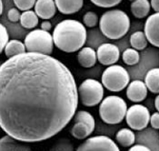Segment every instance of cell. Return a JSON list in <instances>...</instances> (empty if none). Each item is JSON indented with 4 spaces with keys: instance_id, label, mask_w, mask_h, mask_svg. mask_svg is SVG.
<instances>
[{
    "instance_id": "obj_13",
    "label": "cell",
    "mask_w": 159,
    "mask_h": 151,
    "mask_svg": "<svg viewBox=\"0 0 159 151\" xmlns=\"http://www.w3.org/2000/svg\"><path fill=\"white\" fill-rule=\"evenodd\" d=\"M57 5L55 0H37L35 11L37 15L45 20L52 18L57 12Z\"/></svg>"
},
{
    "instance_id": "obj_25",
    "label": "cell",
    "mask_w": 159,
    "mask_h": 151,
    "mask_svg": "<svg viewBox=\"0 0 159 151\" xmlns=\"http://www.w3.org/2000/svg\"><path fill=\"white\" fill-rule=\"evenodd\" d=\"M123 62L127 64V65H135L139 63V59H140V55L138 53V50H136L135 48H127L124 51L122 54Z\"/></svg>"
},
{
    "instance_id": "obj_21",
    "label": "cell",
    "mask_w": 159,
    "mask_h": 151,
    "mask_svg": "<svg viewBox=\"0 0 159 151\" xmlns=\"http://www.w3.org/2000/svg\"><path fill=\"white\" fill-rule=\"evenodd\" d=\"M38 15L36 11L26 10L21 14L20 25L25 29H33L38 25Z\"/></svg>"
},
{
    "instance_id": "obj_8",
    "label": "cell",
    "mask_w": 159,
    "mask_h": 151,
    "mask_svg": "<svg viewBox=\"0 0 159 151\" xmlns=\"http://www.w3.org/2000/svg\"><path fill=\"white\" fill-rule=\"evenodd\" d=\"M150 112L146 106L135 104L127 109L125 121L128 127L134 130H143L150 122Z\"/></svg>"
},
{
    "instance_id": "obj_11",
    "label": "cell",
    "mask_w": 159,
    "mask_h": 151,
    "mask_svg": "<svg viewBox=\"0 0 159 151\" xmlns=\"http://www.w3.org/2000/svg\"><path fill=\"white\" fill-rule=\"evenodd\" d=\"M144 32L148 42L152 45L159 47V12L148 16L145 24Z\"/></svg>"
},
{
    "instance_id": "obj_1",
    "label": "cell",
    "mask_w": 159,
    "mask_h": 151,
    "mask_svg": "<svg viewBox=\"0 0 159 151\" xmlns=\"http://www.w3.org/2000/svg\"><path fill=\"white\" fill-rule=\"evenodd\" d=\"M71 71L40 52L8 58L0 67V126L23 142L47 140L66 126L78 106Z\"/></svg>"
},
{
    "instance_id": "obj_35",
    "label": "cell",
    "mask_w": 159,
    "mask_h": 151,
    "mask_svg": "<svg viewBox=\"0 0 159 151\" xmlns=\"http://www.w3.org/2000/svg\"><path fill=\"white\" fill-rule=\"evenodd\" d=\"M151 7L156 12H159V0H151Z\"/></svg>"
},
{
    "instance_id": "obj_22",
    "label": "cell",
    "mask_w": 159,
    "mask_h": 151,
    "mask_svg": "<svg viewBox=\"0 0 159 151\" xmlns=\"http://www.w3.org/2000/svg\"><path fill=\"white\" fill-rule=\"evenodd\" d=\"M71 135L76 139H85L86 137L91 135L93 131L91 128L83 121H76L75 122L74 126L70 130Z\"/></svg>"
},
{
    "instance_id": "obj_3",
    "label": "cell",
    "mask_w": 159,
    "mask_h": 151,
    "mask_svg": "<svg viewBox=\"0 0 159 151\" xmlns=\"http://www.w3.org/2000/svg\"><path fill=\"white\" fill-rule=\"evenodd\" d=\"M99 27L106 37L116 40L125 36L130 28V19L127 14L120 9L105 12L100 17Z\"/></svg>"
},
{
    "instance_id": "obj_15",
    "label": "cell",
    "mask_w": 159,
    "mask_h": 151,
    "mask_svg": "<svg viewBox=\"0 0 159 151\" xmlns=\"http://www.w3.org/2000/svg\"><path fill=\"white\" fill-rule=\"evenodd\" d=\"M58 11L64 15H72L78 12L84 4V0H55Z\"/></svg>"
},
{
    "instance_id": "obj_27",
    "label": "cell",
    "mask_w": 159,
    "mask_h": 151,
    "mask_svg": "<svg viewBox=\"0 0 159 151\" xmlns=\"http://www.w3.org/2000/svg\"><path fill=\"white\" fill-rule=\"evenodd\" d=\"M15 6L21 11L31 10L35 6L37 0H13Z\"/></svg>"
},
{
    "instance_id": "obj_38",
    "label": "cell",
    "mask_w": 159,
    "mask_h": 151,
    "mask_svg": "<svg viewBox=\"0 0 159 151\" xmlns=\"http://www.w3.org/2000/svg\"><path fill=\"white\" fill-rule=\"evenodd\" d=\"M128 1H132V2H133V1H135V0H128Z\"/></svg>"
},
{
    "instance_id": "obj_10",
    "label": "cell",
    "mask_w": 159,
    "mask_h": 151,
    "mask_svg": "<svg viewBox=\"0 0 159 151\" xmlns=\"http://www.w3.org/2000/svg\"><path fill=\"white\" fill-rule=\"evenodd\" d=\"M97 54L99 63L106 66H110L117 63L119 60L120 51L116 45L109 43H105L99 45Z\"/></svg>"
},
{
    "instance_id": "obj_9",
    "label": "cell",
    "mask_w": 159,
    "mask_h": 151,
    "mask_svg": "<svg viewBox=\"0 0 159 151\" xmlns=\"http://www.w3.org/2000/svg\"><path fill=\"white\" fill-rule=\"evenodd\" d=\"M76 150L88 151V150H109L118 151V146L114 142L113 139L107 136H96L87 139L82 143Z\"/></svg>"
},
{
    "instance_id": "obj_6",
    "label": "cell",
    "mask_w": 159,
    "mask_h": 151,
    "mask_svg": "<svg viewBox=\"0 0 159 151\" xmlns=\"http://www.w3.org/2000/svg\"><path fill=\"white\" fill-rule=\"evenodd\" d=\"M130 76L128 72L121 65L113 64L108 66L102 74L104 87L113 92H119L129 84Z\"/></svg>"
},
{
    "instance_id": "obj_14",
    "label": "cell",
    "mask_w": 159,
    "mask_h": 151,
    "mask_svg": "<svg viewBox=\"0 0 159 151\" xmlns=\"http://www.w3.org/2000/svg\"><path fill=\"white\" fill-rule=\"evenodd\" d=\"M77 61L79 64L84 68H91L93 67L98 60L97 52L91 47H83L77 53Z\"/></svg>"
},
{
    "instance_id": "obj_17",
    "label": "cell",
    "mask_w": 159,
    "mask_h": 151,
    "mask_svg": "<svg viewBox=\"0 0 159 151\" xmlns=\"http://www.w3.org/2000/svg\"><path fill=\"white\" fill-rule=\"evenodd\" d=\"M151 8V3L148 0H135L132 2L130 9L135 18L141 19L148 15Z\"/></svg>"
},
{
    "instance_id": "obj_30",
    "label": "cell",
    "mask_w": 159,
    "mask_h": 151,
    "mask_svg": "<svg viewBox=\"0 0 159 151\" xmlns=\"http://www.w3.org/2000/svg\"><path fill=\"white\" fill-rule=\"evenodd\" d=\"M73 146L68 139H62L51 149V150H73Z\"/></svg>"
},
{
    "instance_id": "obj_23",
    "label": "cell",
    "mask_w": 159,
    "mask_h": 151,
    "mask_svg": "<svg viewBox=\"0 0 159 151\" xmlns=\"http://www.w3.org/2000/svg\"><path fill=\"white\" fill-rule=\"evenodd\" d=\"M147 43H148V40H147L145 32L136 31L135 33H133L130 36V44L133 48H135L136 50L141 51L147 48Z\"/></svg>"
},
{
    "instance_id": "obj_33",
    "label": "cell",
    "mask_w": 159,
    "mask_h": 151,
    "mask_svg": "<svg viewBox=\"0 0 159 151\" xmlns=\"http://www.w3.org/2000/svg\"><path fill=\"white\" fill-rule=\"evenodd\" d=\"M130 151H140V150H144V151H148L150 150L147 147L144 146V145H140V144H137V145H134L132 147H130Z\"/></svg>"
},
{
    "instance_id": "obj_31",
    "label": "cell",
    "mask_w": 159,
    "mask_h": 151,
    "mask_svg": "<svg viewBox=\"0 0 159 151\" xmlns=\"http://www.w3.org/2000/svg\"><path fill=\"white\" fill-rule=\"evenodd\" d=\"M20 17H21V15H20L19 9L17 7L16 8L13 7L7 13V18L12 23H16L17 21H19Z\"/></svg>"
},
{
    "instance_id": "obj_37",
    "label": "cell",
    "mask_w": 159,
    "mask_h": 151,
    "mask_svg": "<svg viewBox=\"0 0 159 151\" xmlns=\"http://www.w3.org/2000/svg\"><path fill=\"white\" fill-rule=\"evenodd\" d=\"M3 1H0V14H3Z\"/></svg>"
},
{
    "instance_id": "obj_2",
    "label": "cell",
    "mask_w": 159,
    "mask_h": 151,
    "mask_svg": "<svg viewBox=\"0 0 159 151\" xmlns=\"http://www.w3.org/2000/svg\"><path fill=\"white\" fill-rule=\"evenodd\" d=\"M86 37V25L74 19L63 20L53 31L55 45L65 52H75L83 48Z\"/></svg>"
},
{
    "instance_id": "obj_20",
    "label": "cell",
    "mask_w": 159,
    "mask_h": 151,
    "mask_svg": "<svg viewBox=\"0 0 159 151\" xmlns=\"http://www.w3.org/2000/svg\"><path fill=\"white\" fill-rule=\"evenodd\" d=\"M145 82L148 90L152 93H158L159 91V68L150 69L145 77Z\"/></svg>"
},
{
    "instance_id": "obj_18",
    "label": "cell",
    "mask_w": 159,
    "mask_h": 151,
    "mask_svg": "<svg viewBox=\"0 0 159 151\" xmlns=\"http://www.w3.org/2000/svg\"><path fill=\"white\" fill-rule=\"evenodd\" d=\"M116 139L124 148H130L134 145L135 140V133L126 128H121L116 135Z\"/></svg>"
},
{
    "instance_id": "obj_29",
    "label": "cell",
    "mask_w": 159,
    "mask_h": 151,
    "mask_svg": "<svg viewBox=\"0 0 159 151\" xmlns=\"http://www.w3.org/2000/svg\"><path fill=\"white\" fill-rule=\"evenodd\" d=\"M8 42H9V36H8L7 29L6 28V26L0 25V52H4L5 47L8 44Z\"/></svg>"
},
{
    "instance_id": "obj_24",
    "label": "cell",
    "mask_w": 159,
    "mask_h": 151,
    "mask_svg": "<svg viewBox=\"0 0 159 151\" xmlns=\"http://www.w3.org/2000/svg\"><path fill=\"white\" fill-rule=\"evenodd\" d=\"M76 121H83L91 128L92 131L95 130V127H96L95 119L92 116V114L89 113L88 111H79L75 112V116H74V122H76Z\"/></svg>"
},
{
    "instance_id": "obj_7",
    "label": "cell",
    "mask_w": 159,
    "mask_h": 151,
    "mask_svg": "<svg viewBox=\"0 0 159 151\" xmlns=\"http://www.w3.org/2000/svg\"><path fill=\"white\" fill-rule=\"evenodd\" d=\"M78 96L86 107H95L103 101L104 85L97 80L86 79L78 87Z\"/></svg>"
},
{
    "instance_id": "obj_4",
    "label": "cell",
    "mask_w": 159,
    "mask_h": 151,
    "mask_svg": "<svg viewBox=\"0 0 159 151\" xmlns=\"http://www.w3.org/2000/svg\"><path fill=\"white\" fill-rule=\"evenodd\" d=\"M127 105L125 100L116 95L106 97L99 106V116L101 120L109 125L122 122L125 118Z\"/></svg>"
},
{
    "instance_id": "obj_12",
    "label": "cell",
    "mask_w": 159,
    "mask_h": 151,
    "mask_svg": "<svg viewBox=\"0 0 159 151\" xmlns=\"http://www.w3.org/2000/svg\"><path fill=\"white\" fill-rule=\"evenodd\" d=\"M148 90L146 82L140 80H135L131 82L126 88V97L129 101L135 103L141 102L147 98Z\"/></svg>"
},
{
    "instance_id": "obj_16",
    "label": "cell",
    "mask_w": 159,
    "mask_h": 151,
    "mask_svg": "<svg viewBox=\"0 0 159 151\" xmlns=\"http://www.w3.org/2000/svg\"><path fill=\"white\" fill-rule=\"evenodd\" d=\"M22 142L23 141H20L7 134L0 140V150H31L29 146Z\"/></svg>"
},
{
    "instance_id": "obj_34",
    "label": "cell",
    "mask_w": 159,
    "mask_h": 151,
    "mask_svg": "<svg viewBox=\"0 0 159 151\" xmlns=\"http://www.w3.org/2000/svg\"><path fill=\"white\" fill-rule=\"evenodd\" d=\"M41 29H43V30H45V31H48L49 32L50 30H51V28H52V25H51V23L49 22L48 20H45V21H43L42 23H41Z\"/></svg>"
},
{
    "instance_id": "obj_28",
    "label": "cell",
    "mask_w": 159,
    "mask_h": 151,
    "mask_svg": "<svg viewBox=\"0 0 159 151\" xmlns=\"http://www.w3.org/2000/svg\"><path fill=\"white\" fill-rule=\"evenodd\" d=\"M94 5L103 8H110L119 5L122 0H90Z\"/></svg>"
},
{
    "instance_id": "obj_26",
    "label": "cell",
    "mask_w": 159,
    "mask_h": 151,
    "mask_svg": "<svg viewBox=\"0 0 159 151\" xmlns=\"http://www.w3.org/2000/svg\"><path fill=\"white\" fill-rule=\"evenodd\" d=\"M83 23L87 27H95L98 24V16L95 12H87L83 16Z\"/></svg>"
},
{
    "instance_id": "obj_19",
    "label": "cell",
    "mask_w": 159,
    "mask_h": 151,
    "mask_svg": "<svg viewBox=\"0 0 159 151\" xmlns=\"http://www.w3.org/2000/svg\"><path fill=\"white\" fill-rule=\"evenodd\" d=\"M4 52L7 58H11L13 56L26 52V47L25 43L19 40H11L6 45Z\"/></svg>"
},
{
    "instance_id": "obj_5",
    "label": "cell",
    "mask_w": 159,
    "mask_h": 151,
    "mask_svg": "<svg viewBox=\"0 0 159 151\" xmlns=\"http://www.w3.org/2000/svg\"><path fill=\"white\" fill-rule=\"evenodd\" d=\"M26 51L30 52H40L50 55L54 49V38L48 31L35 29L28 33L25 37Z\"/></svg>"
},
{
    "instance_id": "obj_32",
    "label": "cell",
    "mask_w": 159,
    "mask_h": 151,
    "mask_svg": "<svg viewBox=\"0 0 159 151\" xmlns=\"http://www.w3.org/2000/svg\"><path fill=\"white\" fill-rule=\"evenodd\" d=\"M150 124L152 128H156V129H159V112H155L151 115L150 118Z\"/></svg>"
},
{
    "instance_id": "obj_36",
    "label": "cell",
    "mask_w": 159,
    "mask_h": 151,
    "mask_svg": "<svg viewBox=\"0 0 159 151\" xmlns=\"http://www.w3.org/2000/svg\"><path fill=\"white\" fill-rule=\"evenodd\" d=\"M155 107H156L157 111L159 112V91L157 93V96L156 97V100H155Z\"/></svg>"
}]
</instances>
